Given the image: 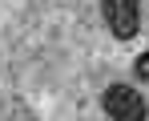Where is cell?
I'll return each mask as SVG.
<instances>
[{"label": "cell", "mask_w": 149, "mask_h": 121, "mask_svg": "<svg viewBox=\"0 0 149 121\" xmlns=\"http://www.w3.org/2000/svg\"><path fill=\"white\" fill-rule=\"evenodd\" d=\"M101 16L117 41H133L141 32V0H101Z\"/></svg>", "instance_id": "2"}, {"label": "cell", "mask_w": 149, "mask_h": 121, "mask_svg": "<svg viewBox=\"0 0 149 121\" xmlns=\"http://www.w3.org/2000/svg\"><path fill=\"white\" fill-rule=\"evenodd\" d=\"M133 73H137L141 81H149V52H141V57L133 61Z\"/></svg>", "instance_id": "3"}, {"label": "cell", "mask_w": 149, "mask_h": 121, "mask_svg": "<svg viewBox=\"0 0 149 121\" xmlns=\"http://www.w3.org/2000/svg\"><path fill=\"white\" fill-rule=\"evenodd\" d=\"M101 101H105V113L113 121H149V105L133 85H109Z\"/></svg>", "instance_id": "1"}]
</instances>
